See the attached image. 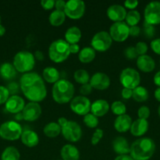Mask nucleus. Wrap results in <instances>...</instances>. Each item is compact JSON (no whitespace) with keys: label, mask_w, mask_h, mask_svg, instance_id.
I'll return each instance as SVG.
<instances>
[{"label":"nucleus","mask_w":160,"mask_h":160,"mask_svg":"<svg viewBox=\"0 0 160 160\" xmlns=\"http://www.w3.org/2000/svg\"><path fill=\"white\" fill-rule=\"evenodd\" d=\"M23 130L20 123L9 120L0 126V137L7 141H16L20 138Z\"/></svg>","instance_id":"nucleus-6"},{"label":"nucleus","mask_w":160,"mask_h":160,"mask_svg":"<svg viewBox=\"0 0 160 160\" xmlns=\"http://www.w3.org/2000/svg\"><path fill=\"white\" fill-rule=\"evenodd\" d=\"M159 63H160V60H159Z\"/></svg>","instance_id":"nucleus-61"},{"label":"nucleus","mask_w":160,"mask_h":160,"mask_svg":"<svg viewBox=\"0 0 160 160\" xmlns=\"http://www.w3.org/2000/svg\"><path fill=\"white\" fill-rule=\"evenodd\" d=\"M59 160H61V159H59Z\"/></svg>","instance_id":"nucleus-62"},{"label":"nucleus","mask_w":160,"mask_h":160,"mask_svg":"<svg viewBox=\"0 0 160 160\" xmlns=\"http://www.w3.org/2000/svg\"><path fill=\"white\" fill-rule=\"evenodd\" d=\"M134 48L136 49L138 56L146 55V53L147 52V50H148V46L144 42H138L134 46Z\"/></svg>","instance_id":"nucleus-37"},{"label":"nucleus","mask_w":160,"mask_h":160,"mask_svg":"<svg viewBox=\"0 0 160 160\" xmlns=\"http://www.w3.org/2000/svg\"><path fill=\"white\" fill-rule=\"evenodd\" d=\"M149 128V123L147 120L139 119L134 120L132 123L130 128V133L134 137H142L147 133Z\"/></svg>","instance_id":"nucleus-19"},{"label":"nucleus","mask_w":160,"mask_h":160,"mask_svg":"<svg viewBox=\"0 0 160 160\" xmlns=\"http://www.w3.org/2000/svg\"><path fill=\"white\" fill-rule=\"evenodd\" d=\"M132 98L133 100L137 102H146L149 98L148 91L147 88L143 86H138L136 88L133 90V96Z\"/></svg>","instance_id":"nucleus-31"},{"label":"nucleus","mask_w":160,"mask_h":160,"mask_svg":"<svg viewBox=\"0 0 160 160\" xmlns=\"http://www.w3.org/2000/svg\"><path fill=\"white\" fill-rule=\"evenodd\" d=\"M42 79L49 84H55L60 80L59 71L55 67H45L42 71Z\"/></svg>","instance_id":"nucleus-26"},{"label":"nucleus","mask_w":160,"mask_h":160,"mask_svg":"<svg viewBox=\"0 0 160 160\" xmlns=\"http://www.w3.org/2000/svg\"><path fill=\"white\" fill-rule=\"evenodd\" d=\"M20 152L13 146H9L5 148L1 156L2 160H20Z\"/></svg>","instance_id":"nucleus-32"},{"label":"nucleus","mask_w":160,"mask_h":160,"mask_svg":"<svg viewBox=\"0 0 160 160\" xmlns=\"http://www.w3.org/2000/svg\"><path fill=\"white\" fill-rule=\"evenodd\" d=\"M110 109V106L104 99H97L91 103L90 112L97 117H101L106 115Z\"/></svg>","instance_id":"nucleus-20"},{"label":"nucleus","mask_w":160,"mask_h":160,"mask_svg":"<svg viewBox=\"0 0 160 160\" xmlns=\"http://www.w3.org/2000/svg\"><path fill=\"white\" fill-rule=\"evenodd\" d=\"M110 108L111 109V112L117 117L124 115L126 112V107L125 104L121 101H115L112 102Z\"/></svg>","instance_id":"nucleus-35"},{"label":"nucleus","mask_w":160,"mask_h":160,"mask_svg":"<svg viewBox=\"0 0 160 160\" xmlns=\"http://www.w3.org/2000/svg\"><path fill=\"white\" fill-rule=\"evenodd\" d=\"M92 91H93V88H92V86L89 84V83L82 85L81 88H80V89H79V92H80V93L82 94V95H83V96H86V95H89V94L92 92Z\"/></svg>","instance_id":"nucleus-45"},{"label":"nucleus","mask_w":160,"mask_h":160,"mask_svg":"<svg viewBox=\"0 0 160 160\" xmlns=\"http://www.w3.org/2000/svg\"><path fill=\"white\" fill-rule=\"evenodd\" d=\"M108 33L113 41L123 42L130 36V27L125 23V22H117L110 27Z\"/></svg>","instance_id":"nucleus-12"},{"label":"nucleus","mask_w":160,"mask_h":160,"mask_svg":"<svg viewBox=\"0 0 160 160\" xmlns=\"http://www.w3.org/2000/svg\"><path fill=\"white\" fill-rule=\"evenodd\" d=\"M40 4L45 10H50L55 6V1L54 0H42L40 2Z\"/></svg>","instance_id":"nucleus-44"},{"label":"nucleus","mask_w":160,"mask_h":160,"mask_svg":"<svg viewBox=\"0 0 160 160\" xmlns=\"http://www.w3.org/2000/svg\"><path fill=\"white\" fill-rule=\"evenodd\" d=\"M74 79H75V81L78 84L83 85V84L89 83L90 77H89V73L86 70H83V69H79V70H77L74 73Z\"/></svg>","instance_id":"nucleus-33"},{"label":"nucleus","mask_w":160,"mask_h":160,"mask_svg":"<svg viewBox=\"0 0 160 160\" xmlns=\"http://www.w3.org/2000/svg\"><path fill=\"white\" fill-rule=\"evenodd\" d=\"M158 117H159L160 118V105L159 106H158Z\"/></svg>","instance_id":"nucleus-59"},{"label":"nucleus","mask_w":160,"mask_h":160,"mask_svg":"<svg viewBox=\"0 0 160 160\" xmlns=\"http://www.w3.org/2000/svg\"><path fill=\"white\" fill-rule=\"evenodd\" d=\"M21 142L28 148H33L37 146L39 142V135L36 132L31 130H26L22 132L20 136Z\"/></svg>","instance_id":"nucleus-23"},{"label":"nucleus","mask_w":160,"mask_h":160,"mask_svg":"<svg viewBox=\"0 0 160 160\" xmlns=\"http://www.w3.org/2000/svg\"><path fill=\"white\" fill-rule=\"evenodd\" d=\"M112 148L115 152L118 154V156L128 155L130 152V146L128 143V141L122 136L116 137L113 140Z\"/></svg>","instance_id":"nucleus-21"},{"label":"nucleus","mask_w":160,"mask_h":160,"mask_svg":"<svg viewBox=\"0 0 160 160\" xmlns=\"http://www.w3.org/2000/svg\"><path fill=\"white\" fill-rule=\"evenodd\" d=\"M66 15L64 11L53 10L49 16V22L53 27H60L65 21Z\"/></svg>","instance_id":"nucleus-29"},{"label":"nucleus","mask_w":160,"mask_h":160,"mask_svg":"<svg viewBox=\"0 0 160 160\" xmlns=\"http://www.w3.org/2000/svg\"><path fill=\"white\" fill-rule=\"evenodd\" d=\"M141 28L136 26L130 27V35L132 37H137L141 34Z\"/></svg>","instance_id":"nucleus-48"},{"label":"nucleus","mask_w":160,"mask_h":160,"mask_svg":"<svg viewBox=\"0 0 160 160\" xmlns=\"http://www.w3.org/2000/svg\"><path fill=\"white\" fill-rule=\"evenodd\" d=\"M41 114H42V108L40 105L32 102H30L25 105L22 111L24 120L28 122H34L37 120L40 117Z\"/></svg>","instance_id":"nucleus-14"},{"label":"nucleus","mask_w":160,"mask_h":160,"mask_svg":"<svg viewBox=\"0 0 160 160\" xmlns=\"http://www.w3.org/2000/svg\"><path fill=\"white\" fill-rule=\"evenodd\" d=\"M127 12L125 7L122 5H111L107 9V16L110 20L114 23L122 22L125 19Z\"/></svg>","instance_id":"nucleus-17"},{"label":"nucleus","mask_w":160,"mask_h":160,"mask_svg":"<svg viewBox=\"0 0 160 160\" xmlns=\"http://www.w3.org/2000/svg\"><path fill=\"white\" fill-rule=\"evenodd\" d=\"M156 145L152 138H141L133 142L130 146V156L134 160H149L153 156Z\"/></svg>","instance_id":"nucleus-2"},{"label":"nucleus","mask_w":160,"mask_h":160,"mask_svg":"<svg viewBox=\"0 0 160 160\" xmlns=\"http://www.w3.org/2000/svg\"><path fill=\"white\" fill-rule=\"evenodd\" d=\"M151 115V111L147 106H143L138 109L137 116L139 119H143V120H147Z\"/></svg>","instance_id":"nucleus-39"},{"label":"nucleus","mask_w":160,"mask_h":160,"mask_svg":"<svg viewBox=\"0 0 160 160\" xmlns=\"http://www.w3.org/2000/svg\"><path fill=\"white\" fill-rule=\"evenodd\" d=\"M82 38L81 30L78 27H71L64 34V40L69 44H78Z\"/></svg>","instance_id":"nucleus-25"},{"label":"nucleus","mask_w":160,"mask_h":160,"mask_svg":"<svg viewBox=\"0 0 160 160\" xmlns=\"http://www.w3.org/2000/svg\"><path fill=\"white\" fill-rule=\"evenodd\" d=\"M144 34H145L148 38H151L154 37V35H155V27L152 26V25L151 24H148V23L144 22Z\"/></svg>","instance_id":"nucleus-42"},{"label":"nucleus","mask_w":160,"mask_h":160,"mask_svg":"<svg viewBox=\"0 0 160 160\" xmlns=\"http://www.w3.org/2000/svg\"><path fill=\"white\" fill-rule=\"evenodd\" d=\"M65 5H66V2L63 1V0H57V1H55L54 7L56 8V10L64 11Z\"/></svg>","instance_id":"nucleus-49"},{"label":"nucleus","mask_w":160,"mask_h":160,"mask_svg":"<svg viewBox=\"0 0 160 160\" xmlns=\"http://www.w3.org/2000/svg\"><path fill=\"white\" fill-rule=\"evenodd\" d=\"M9 98V92L7 88L0 85V105L6 104Z\"/></svg>","instance_id":"nucleus-40"},{"label":"nucleus","mask_w":160,"mask_h":160,"mask_svg":"<svg viewBox=\"0 0 160 160\" xmlns=\"http://www.w3.org/2000/svg\"><path fill=\"white\" fill-rule=\"evenodd\" d=\"M25 106V102L22 97L17 95H11L5 104L6 109L10 113L17 114L22 112Z\"/></svg>","instance_id":"nucleus-16"},{"label":"nucleus","mask_w":160,"mask_h":160,"mask_svg":"<svg viewBox=\"0 0 160 160\" xmlns=\"http://www.w3.org/2000/svg\"><path fill=\"white\" fill-rule=\"evenodd\" d=\"M89 84L96 90L104 91L108 89L111 85V80L106 73L103 72L95 73L89 80Z\"/></svg>","instance_id":"nucleus-15"},{"label":"nucleus","mask_w":160,"mask_h":160,"mask_svg":"<svg viewBox=\"0 0 160 160\" xmlns=\"http://www.w3.org/2000/svg\"><path fill=\"white\" fill-rule=\"evenodd\" d=\"M8 90H9V94H13V89H14V92H17V90H18V86H17V84H15V83H11V84H9V86H8Z\"/></svg>","instance_id":"nucleus-51"},{"label":"nucleus","mask_w":160,"mask_h":160,"mask_svg":"<svg viewBox=\"0 0 160 160\" xmlns=\"http://www.w3.org/2000/svg\"><path fill=\"white\" fill-rule=\"evenodd\" d=\"M78 60L82 63H89L96 57V51L92 47H85L78 52Z\"/></svg>","instance_id":"nucleus-27"},{"label":"nucleus","mask_w":160,"mask_h":160,"mask_svg":"<svg viewBox=\"0 0 160 160\" xmlns=\"http://www.w3.org/2000/svg\"><path fill=\"white\" fill-rule=\"evenodd\" d=\"M125 20L129 27L136 26L141 20V14L137 10H130L127 12Z\"/></svg>","instance_id":"nucleus-34"},{"label":"nucleus","mask_w":160,"mask_h":160,"mask_svg":"<svg viewBox=\"0 0 160 160\" xmlns=\"http://www.w3.org/2000/svg\"><path fill=\"white\" fill-rule=\"evenodd\" d=\"M61 156L62 160H78L80 153L75 145L67 144L61 148Z\"/></svg>","instance_id":"nucleus-24"},{"label":"nucleus","mask_w":160,"mask_h":160,"mask_svg":"<svg viewBox=\"0 0 160 160\" xmlns=\"http://www.w3.org/2000/svg\"><path fill=\"white\" fill-rule=\"evenodd\" d=\"M0 24H1V17H0Z\"/></svg>","instance_id":"nucleus-60"},{"label":"nucleus","mask_w":160,"mask_h":160,"mask_svg":"<svg viewBox=\"0 0 160 160\" xmlns=\"http://www.w3.org/2000/svg\"><path fill=\"white\" fill-rule=\"evenodd\" d=\"M61 134L67 142H77L81 139L83 131L78 123L68 120L65 126L61 128Z\"/></svg>","instance_id":"nucleus-10"},{"label":"nucleus","mask_w":160,"mask_h":160,"mask_svg":"<svg viewBox=\"0 0 160 160\" xmlns=\"http://www.w3.org/2000/svg\"><path fill=\"white\" fill-rule=\"evenodd\" d=\"M132 118L127 114L119 116L114 122V128L118 132L125 133L130 130L132 125Z\"/></svg>","instance_id":"nucleus-22"},{"label":"nucleus","mask_w":160,"mask_h":160,"mask_svg":"<svg viewBox=\"0 0 160 160\" xmlns=\"http://www.w3.org/2000/svg\"><path fill=\"white\" fill-rule=\"evenodd\" d=\"M138 4V1L136 0H127V1L124 2V7L125 9H129L130 10H134V9H136L137 7Z\"/></svg>","instance_id":"nucleus-46"},{"label":"nucleus","mask_w":160,"mask_h":160,"mask_svg":"<svg viewBox=\"0 0 160 160\" xmlns=\"http://www.w3.org/2000/svg\"><path fill=\"white\" fill-rule=\"evenodd\" d=\"M119 81L123 88L133 90L140 85L141 76L138 71H136L135 69L127 67L121 72Z\"/></svg>","instance_id":"nucleus-7"},{"label":"nucleus","mask_w":160,"mask_h":160,"mask_svg":"<svg viewBox=\"0 0 160 160\" xmlns=\"http://www.w3.org/2000/svg\"><path fill=\"white\" fill-rule=\"evenodd\" d=\"M67 122H68V120H67V118H65V117H61L58 119L57 123L59 124V126L62 128L63 127L65 126L66 123H67Z\"/></svg>","instance_id":"nucleus-55"},{"label":"nucleus","mask_w":160,"mask_h":160,"mask_svg":"<svg viewBox=\"0 0 160 160\" xmlns=\"http://www.w3.org/2000/svg\"><path fill=\"white\" fill-rule=\"evenodd\" d=\"M13 65L16 70L20 73H29L34 69L35 59L34 54L28 51H20L15 55Z\"/></svg>","instance_id":"nucleus-5"},{"label":"nucleus","mask_w":160,"mask_h":160,"mask_svg":"<svg viewBox=\"0 0 160 160\" xmlns=\"http://www.w3.org/2000/svg\"><path fill=\"white\" fill-rule=\"evenodd\" d=\"M144 22L155 26L160 24V2H151L145 6L144 12Z\"/></svg>","instance_id":"nucleus-11"},{"label":"nucleus","mask_w":160,"mask_h":160,"mask_svg":"<svg viewBox=\"0 0 160 160\" xmlns=\"http://www.w3.org/2000/svg\"><path fill=\"white\" fill-rule=\"evenodd\" d=\"M153 81L155 85L158 86V88H160V70H158L155 74L153 78Z\"/></svg>","instance_id":"nucleus-52"},{"label":"nucleus","mask_w":160,"mask_h":160,"mask_svg":"<svg viewBox=\"0 0 160 160\" xmlns=\"http://www.w3.org/2000/svg\"><path fill=\"white\" fill-rule=\"evenodd\" d=\"M121 95H122V98H124V99H130L133 96V90L123 88L122 92H121Z\"/></svg>","instance_id":"nucleus-47"},{"label":"nucleus","mask_w":160,"mask_h":160,"mask_svg":"<svg viewBox=\"0 0 160 160\" xmlns=\"http://www.w3.org/2000/svg\"><path fill=\"white\" fill-rule=\"evenodd\" d=\"M5 33H6V28H5L3 25L0 24V37L4 35Z\"/></svg>","instance_id":"nucleus-57"},{"label":"nucleus","mask_w":160,"mask_h":160,"mask_svg":"<svg viewBox=\"0 0 160 160\" xmlns=\"http://www.w3.org/2000/svg\"><path fill=\"white\" fill-rule=\"evenodd\" d=\"M103 136V130L100 129V128H97V129L94 131L93 134L92 138H91V144H92L93 145H97V144L100 142V140L102 139Z\"/></svg>","instance_id":"nucleus-38"},{"label":"nucleus","mask_w":160,"mask_h":160,"mask_svg":"<svg viewBox=\"0 0 160 160\" xmlns=\"http://www.w3.org/2000/svg\"><path fill=\"white\" fill-rule=\"evenodd\" d=\"M69 50L71 54H76L80 52V47L78 44H72L69 45Z\"/></svg>","instance_id":"nucleus-50"},{"label":"nucleus","mask_w":160,"mask_h":160,"mask_svg":"<svg viewBox=\"0 0 160 160\" xmlns=\"http://www.w3.org/2000/svg\"><path fill=\"white\" fill-rule=\"evenodd\" d=\"M70 108L74 113L84 117L90 112L91 102L86 96L78 95L72 98L70 102Z\"/></svg>","instance_id":"nucleus-13"},{"label":"nucleus","mask_w":160,"mask_h":160,"mask_svg":"<svg viewBox=\"0 0 160 160\" xmlns=\"http://www.w3.org/2000/svg\"><path fill=\"white\" fill-rule=\"evenodd\" d=\"M154 96H155V99L160 102V88H157L155 89V92H154Z\"/></svg>","instance_id":"nucleus-56"},{"label":"nucleus","mask_w":160,"mask_h":160,"mask_svg":"<svg viewBox=\"0 0 160 160\" xmlns=\"http://www.w3.org/2000/svg\"><path fill=\"white\" fill-rule=\"evenodd\" d=\"M136 67L144 73H151L155 70V62L148 55L140 56L136 59Z\"/></svg>","instance_id":"nucleus-18"},{"label":"nucleus","mask_w":160,"mask_h":160,"mask_svg":"<svg viewBox=\"0 0 160 160\" xmlns=\"http://www.w3.org/2000/svg\"><path fill=\"white\" fill-rule=\"evenodd\" d=\"M151 48L157 55H160V38H155L151 42Z\"/></svg>","instance_id":"nucleus-43"},{"label":"nucleus","mask_w":160,"mask_h":160,"mask_svg":"<svg viewBox=\"0 0 160 160\" xmlns=\"http://www.w3.org/2000/svg\"><path fill=\"white\" fill-rule=\"evenodd\" d=\"M115 160H134L130 155H120L115 157Z\"/></svg>","instance_id":"nucleus-53"},{"label":"nucleus","mask_w":160,"mask_h":160,"mask_svg":"<svg viewBox=\"0 0 160 160\" xmlns=\"http://www.w3.org/2000/svg\"><path fill=\"white\" fill-rule=\"evenodd\" d=\"M43 132L46 137L53 138L60 135L61 133V128L56 122H50L44 127Z\"/></svg>","instance_id":"nucleus-30"},{"label":"nucleus","mask_w":160,"mask_h":160,"mask_svg":"<svg viewBox=\"0 0 160 160\" xmlns=\"http://www.w3.org/2000/svg\"><path fill=\"white\" fill-rule=\"evenodd\" d=\"M17 75V70L13 64L10 62H4L0 67V76L4 80L13 79Z\"/></svg>","instance_id":"nucleus-28"},{"label":"nucleus","mask_w":160,"mask_h":160,"mask_svg":"<svg viewBox=\"0 0 160 160\" xmlns=\"http://www.w3.org/2000/svg\"><path fill=\"white\" fill-rule=\"evenodd\" d=\"M124 55H125V56L128 59H137L138 57V55L137 53H136V49H135L134 47L133 46L128 47V48H125V51H124Z\"/></svg>","instance_id":"nucleus-41"},{"label":"nucleus","mask_w":160,"mask_h":160,"mask_svg":"<svg viewBox=\"0 0 160 160\" xmlns=\"http://www.w3.org/2000/svg\"><path fill=\"white\" fill-rule=\"evenodd\" d=\"M75 94V87L71 81L65 79H60L53 84L52 96L58 104H66L72 100Z\"/></svg>","instance_id":"nucleus-3"},{"label":"nucleus","mask_w":160,"mask_h":160,"mask_svg":"<svg viewBox=\"0 0 160 160\" xmlns=\"http://www.w3.org/2000/svg\"><path fill=\"white\" fill-rule=\"evenodd\" d=\"M49 57L53 62L61 63L70 56L69 44L64 39H57L50 44L49 47Z\"/></svg>","instance_id":"nucleus-4"},{"label":"nucleus","mask_w":160,"mask_h":160,"mask_svg":"<svg viewBox=\"0 0 160 160\" xmlns=\"http://www.w3.org/2000/svg\"><path fill=\"white\" fill-rule=\"evenodd\" d=\"M112 41L109 33L104 31H99L93 37L91 40V46L95 51L104 52L111 48Z\"/></svg>","instance_id":"nucleus-8"},{"label":"nucleus","mask_w":160,"mask_h":160,"mask_svg":"<svg viewBox=\"0 0 160 160\" xmlns=\"http://www.w3.org/2000/svg\"><path fill=\"white\" fill-rule=\"evenodd\" d=\"M20 86L24 95L32 102L43 101L47 95L44 80L37 73H24L20 79Z\"/></svg>","instance_id":"nucleus-1"},{"label":"nucleus","mask_w":160,"mask_h":160,"mask_svg":"<svg viewBox=\"0 0 160 160\" xmlns=\"http://www.w3.org/2000/svg\"><path fill=\"white\" fill-rule=\"evenodd\" d=\"M83 123L89 128H96L99 124L98 117L92 113H88L83 117Z\"/></svg>","instance_id":"nucleus-36"},{"label":"nucleus","mask_w":160,"mask_h":160,"mask_svg":"<svg viewBox=\"0 0 160 160\" xmlns=\"http://www.w3.org/2000/svg\"><path fill=\"white\" fill-rule=\"evenodd\" d=\"M16 118H17V120H22V119H23V120H24L23 115H22V112H20V113H17V116H16Z\"/></svg>","instance_id":"nucleus-58"},{"label":"nucleus","mask_w":160,"mask_h":160,"mask_svg":"<svg viewBox=\"0 0 160 160\" xmlns=\"http://www.w3.org/2000/svg\"><path fill=\"white\" fill-rule=\"evenodd\" d=\"M34 56H35V59H37V60L39 61H42L44 59L43 53H42L41 51H39V50H38V51H36L35 52Z\"/></svg>","instance_id":"nucleus-54"},{"label":"nucleus","mask_w":160,"mask_h":160,"mask_svg":"<svg viewBox=\"0 0 160 160\" xmlns=\"http://www.w3.org/2000/svg\"><path fill=\"white\" fill-rule=\"evenodd\" d=\"M86 11V5L81 0H69L66 2L64 13L72 20H78L83 17Z\"/></svg>","instance_id":"nucleus-9"}]
</instances>
